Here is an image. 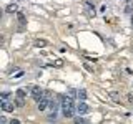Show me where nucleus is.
Listing matches in <instances>:
<instances>
[{
  "label": "nucleus",
  "mask_w": 133,
  "mask_h": 124,
  "mask_svg": "<svg viewBox=\"0 0 133 124\" xmlns=\"http://www.w3.org/2000/svg\"><path fill=\"white\" fill-rule=\"evenodd\" d=\"M75 122H87V121L83 118H77V119H75Z\"/></svg>",
  "instance_id": "obj_18"
},
{
  "label": "nucleus",
  "mask_w": 133,
  "mask_h": 124,
  "mask_svg": "<svg viewBox=\"0 0 133 124\" xmlns=\"http://www.w3.org/2000/svg\"><path fill=\"white\" fill-rule=\"evenodd\" d=\"M35 48H43V47H47V41L45 40H35Z\"/></svg>",
  "instance_id": "obj_12"
},
{
  "label": "nucleus",
  "mask_w": 133,
  "mask_h": 124,
  "mask_svg": "<svg viewBox=\"0 0 133 124\" xmlns=\"http://www.w3.org/2000/svg\"><path fill=\"white\" fill-rule=\"evenodd\" d=\"M15 106H17V107H23V106H25V101H23L22 96H17V99H15Z\"/></svg>",
  "instance_id": "obj_11"
},
{
  "label": "nucleus",
  "mask_w": 133,
  "mask_h": 124,
  "mask_svg": "<svg viewBox=\"0 0 133 124\" xmlns=\"http://www.w3.org/2000/svg\"><path fill=\"white\" fill-rule=\"evenodd\" d=\"M77 96L80 98V99H87V91L85 89H78L77 91Z\"/></svg>",
  "instance_id": "obj_13"
},
{
  "label": "nucleus",
  "mask_w": 133,
  "mask_h": 124,
  "mask_svg": "<svg viewBox=\"0 0 133 124\" xmlns=\"http://www.w3.org/2000/svg\"><path fill=\"white\" fill-rule=\"evenodd\" d=\"M128 103L133 104V94H128Z\"/></svg>",
  "instance_id": "obj_19"
},
{
  "label": "nucleus",
  "mask_w": 133,
  "mask_h": 124,
  "mask_svg": "<svg viewBox=\"0 0 133 124\" xmlns=\"http://www.w3.org/2000/svg\"><path fill=\"white\" fill-rule=\"evenodd\" d=\"M53 65H55L57 68H62V66H63V61H62V60H55V63H53Z\"/></svg>",
  "instance_id": "obj_17"
},
{
  "label": "nucleus",
  "mask_w": 133,
  "mask_h": 124,
  "mask_svg": "<svg viewBox=\"0 0 133 124\" xmlns=\"http://www.w3.org/2000/svg\"><path fill=\"white\" fill-rule=\"evenodd\" d=\"M62 111H63V116H65V118H73L75 106H66V107H62Z\"/></svg>",
  "instance_id": "obj_5"
},
{
  "label": "nucleus",
  "mask_w": 133,
  "mask_h": 124,
  "mask_svg": "<svg viewBox=\"0 0 133 124\" xmlns=\"http://www.w3.org/2000/svg\"><path fill=\"white\" fill-rule=\"evenodd\" d=\"M5 10L8 12V13H14V12H18V7H17L15 3H10V5H7Z\"/></svg>",
  "instance_id": "obj_10"
},
{
  "label": "nucleus",
  "mask_w": 133,
  "mask_h": 124,
  "mask_svg": "<svg viewBox=\"0 0 133 124\" xmlns=\"http://www.w3.org/2000/svg\"><path fill=\"white\" fill-rule=\"evenodd\" d=\"M23 76V71H17L15 74H12V78H14V80H18V78H22Z\"/></svg>",
  "instance_id": "obj_16"
},
{
  "label": "nucleus",
  "mask_w": 133,
  "mask_h": 124,
  "mask_svg": "<svg viewBox=\"0 0 133 124\" xmlns=\"http://www.w3.org/2000/svg\"><path fill=\"white\" fill-rule=\"evenodd\" d=\"M50 109H52V113H57V107H58V103L57 101H50Z\"/></svg>",
  "instance_id": "obj_14"
},
{
  "label": "nucleus",
  "mask_w": 133,
  "mask_h": 124,
  "mask_svg": "<svg viewBox=\"0 0 133 124\" xmlns=\"http://www.w3.org/2000/svg\"><path fill=\"white\" fill-rule=\"evenodd\" d=\"M123 12H125V13H133V0H127Z\"/></svg>",
  "instance_id": "obj_7"
},
{
  "label": "nucleus",
  "mask_w": 133,
  "mask_h": 124,
  "mask_svg": "<svg viewBox=\"0 0 133 124\" xmlns=\"http://www.w3.org/2000/svg\"><path fill=\"white\" fill-rule=\"evenodd\" d=\"M17 96H22V98H25V96H27V88H20L18 91H17Z\"/></svg>",
  "instance_id": "obj_15"
},
{
  "label": "nucleus",
  "mask_w": 133,
  "mask_h": 124,
  "mask_svg": "<svg viewBox=\"0 0 133 124\" xmlns=\"http://www.w3.org/2000/svg\"><path fill=\"white\" fill-rule=\"evenodd\" d=\"M131 27H133V15H131Z\"/></svg>",
  "instance_id": "obj_22"
},
{
  "label": "nucleus",
  "mask_w": 133,
  "mask_h": 124,
  "mask_svg": "<svg viewBox=\"0 0 133 124\" xmlns=\"http://www.w3.org/2000/svg\"><path fill=\"white\" fill-rule=\"evenodd\" d=\"M32 96H33V99H35V101L42 99V98L45 96L43 88H40V86H33V88H32Z\"/></svg>",
  "instance_id": "obj_1"
},
{
  "label": "nucleus",
  "mask_w": 133,
  "mask_h": 124,
  "mask_svg": "<svg viewBox=\"0 0 133 124\" xmlns=\"http://www.w3.org/2000/svg\"><path fill=\"white\" fill-rule=\"evenodd\" d=\"M48 104H50V99H48V98H45V96L42 98V99H38V101H37V107H38L40 111H43V109H45V107H47Z\"/></svg>",
  "instance_id": "obj_4"
},
{
  "label": "nucleus",
  "mask_w": 133,
  "mask_h": 124,
  "mask_svg": "<svg viewBox=\"0 0 133 124\" xmlns=\"http://www.w3.org/2000/svg\"><path fill=\"white\" fill-rule=\"evenodd\" d=\"M60 104H62V107H66V106H75L73 104V101H72V98H66V96H60Z\"/></svg>",
  "instance_id": "obj_6"
},
{
  "label": "nucleus",
  "mask_w": 133,
  "mask_h": 124,
  "mask_svg": "<svg viewBox=\"0 0 133 124\" xmlns=\"http://www.w3.org/2000/svg\"><path fill=\"white\" fill-rule=\"evenodd\" d=\"M85 68H87V69H88V71H93V68H91V66H90V65H87V63H85Z\"/></svg>",
  "instance_id": "obj_20"
},
{
  "label": "nucleus",
  "mask_w": 133,
  "mask_h": 124,
  "mask_svg": "<svg viewBox=\"0 0 133 124\" xmlns=\"http://www.w3.org/2000/svg\"><path fill=\"white\" fill-rule=\"evenodd\" d=\"M77 111L80 113V116H82V114H87V113H90V106L85 103V99H82V101L77 104Z\"/></svg>",
  "instance_id": "obj_3"
},
{
  "label": "nucleus",
  "mask_w": 133,
  "mask_h": 124,
  "mask_svg": "<svg viewBox=\"0 0 133 124\" xmlns=\"http://www.w3.org/2000/svg\"><path fill=\"white\" fill-rule=\"evenodd\" d=\"M108 94H110V98L113 99L115 103H120V93H116V91H110Z\"/></svg>",
  "instance_id": "obj_9"
},
{
  "label": "nucleus",
  "mask_w": 133,
  "mask_h": 124,
  "mask_svg": "<svg viewBox=\"0 0 133 124\" xmlns=\"http://www.w3.org/2000/svg\"><path fill=\"white\" fill-rule=\"evenodd\" d=\"M8 98V93H2V99H7Z\"/></svg>",
  "instance_id": "obj_21"
},
{
  "label": "nucleus",
  "mask_w": 133,
  "mask_h": 124,
  "mask_svg": "<svg viewBox=\"0 0 133 124\" xmlns=\"http://www.w3.org/2000/svg\"><path fill=\"white\" fill-rule=\"evenodd\" d=\"M0 107H2V111H5V113H12L14 111L15 104L12 101H7V99H2V103H0Z\"/></svg>",
  "instance_id": "obj_2"
},
{
  "label": "nucleus",
  "mask_w": 133,
  "mask_h": 124,
  "mask_svg": "<svg viewBox=\"0 0 133 124\" xmlns=\"http://www.w3.org/2000/svg\"><path fill=\"white\" fill-rule=\"evenodd\" d=\"M17 18H18V23L20 25H25V23H27V18H25V15L22 13V12H17Z\"/></svg>",
  "instance_id": "obj_8"
}]
</instances>
